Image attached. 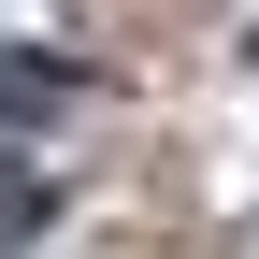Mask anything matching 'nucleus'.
<instances>
[{
    "instance_id": "nucleus-1",
    "label": "nucleus",
    "mask_w": 259,
    "mask_h": 259,
    "mask_svg": "<svg viewBox=\"0 0 259 259\" xmlns=\"http://www.w3.org/2000/svg\"><path fill=\"white\" fill-rule=\"evenodd\" d=\"M58 101H72V58H0V115L15 130H44Z\"/></svg>"
}]
</instances>
